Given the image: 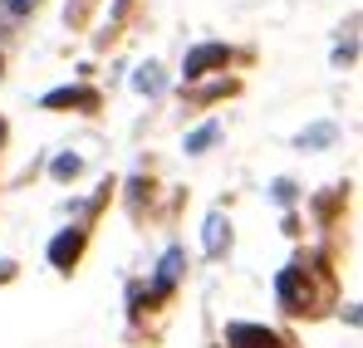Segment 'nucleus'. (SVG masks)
Masks as SVG:
<instances>
[{"label": "nucleus", "instance_id": "20e7f679", "mask_svg": "<svg viewBox=\"0 0 363 348\" xmlns=\"http://www.w3.org/2000/svg\"><path fill=\"white\" fill-rule=\"evenodd\" d=\"M79 255H84V231H79V226H74V231H60L50 240V265H55V270H74Z\"/></svg>", "mask_w": 363, "mask_h": 348}, {"label": "nucleus", "instance_id": "f257e3e1", "mask_svg": "<svg viewBox=\"0 0 363 348\" xmlns=\"http://www.w3.org/2000/svg\"><path fill=\"white\" fill-rule=\"evenodd\" d=\"M275 299H280L285 314H304V309H309V275H304V265H285V270H280Z\"/></svg>", "mask_w": 363, "mask_h": 348}, {"label": "nucleus", "instance_id": "ddd939ff", "mask_svg": "<svg viewBox=\"0 0 363 348\" xmlns=\"http://www.w3.org/2000/svg\"><path fill=\"white\" fill-rule=\"evenodd\" d=\"M0 147H5V118H0Z\"/></svg>", "mask_w": 363, "mask_h": 348}, {"label": "nucleus", "instance_id": "1a4fd4ad", "mask_svg": "<svg viewBox=\"0 0 363 348\" xmlns=\"http://www.w3.org/2000/svg\"><path fill=\"white\" fill-rule=\"evenodd\" d=\"M133 89H138V94H162V74H157V64H143V69L133 74Z\"/></svg>", "mask_w": 363, "mask_h": 348}, {"label": "nucleus", "instance_id": "f03ea898", "mask_svg": "<svg viewBox=\"0 0 363 348\" xmlns=\"http://www.w3.org/2000/svg\"><path fill=\"white\" fill-rule=\"evenodd\" d=\"M104 99H99V89H55V94H45L40 99V108H50V113H64V108H79V113H94Z\"/></svg>", "mask_w": 363, "mask_h": 348}, {"label": "nucleus", "instance_id": "f8f14e48", "mask_svg": "<svg viewBox=\"0 0 363 348\" xmlns=\"http://www.w3.org/2000/svg\"><path fill=\"white\" fill-rule=\"evenodd\" d=\"M25 5H35V0H10V10H25Z\"/></svg>", "mask_w": 363, "mask_h": 348}, {"label": "nucleus", "instance_id": "423d86ee", "mask_svg": "<svg viewBox=\"0 0 363 348\" xmlns=\"http://www.w3.org/2000/svg\"><path fill=\"white\" fill-rule=\"evenodd\" d=\"M177 275H182V250H167V255H162V265H157V285H152V294H167Z\"/></svg>", "mask_w": 363, "mask_h": 348}, {"label": "nucleus", "instance_id": "6e6552de", "mask_svg": "<svg viewBox=\"0 0 363 348\" xmlns=\"http://www.w3.org/2000/svg\"><path fill=\"white\" fill-rule=\"evenodd\" d=\"M334 137H339L334 123H314V128H304V133H300V147H324V142H334Z\"/></svg>", "mask_w": 363, "mask_h": 348}, {"label": "nucleus", "instance_id": "7ed1b4c3", "mask_svg": "<svg viewBox=\"0 0 363 348\" xmlns=\"http://www.w3.org/2000/svg\"><path fill=\"white\" fill-rule=\"evenodd\" d=\"M226 64H231V50H226V45H196V50L186 55V64H182V74H186V79H201V74L226 69Z\"/></svg>", "mask_w": 363, "mask_h": 348}, {"label": "nucleus", "instance_id": "39448f33", "mask_svg": "<svg viewBox=\"0 0 363 348\" xmlns=\"http://www.w3.org/2000/svg\"><path fill=\"white\" fill-rule=\"evenodd\" d=\"M226 348H280V339L265 324H231L226 329Z\"/></svg>", "mask_w": 363, "mask_h": 348}, {"label": "nucleus", "instance_id": "9b49d317", "mask_svg": "<svg viewBox=\"0 0 363 348\" xmlns=\"http://www.w3.org/2000/svg\"><path fill=\"white\" fill-rule=\"evenodd\" d=\"M79 167H84V162H79V157H74V152H64V157H55V162H50V172L60 176V181H69V176L79 172Z\"/></svg>", "mask_w": 363, "mask_h": 348}, {"label": "nucleus", "instance_id": "0eeeda50", "mask_svg": "<svg viewBox=\"0 0 363 348\" xmlns=\"http://www.w3.org/2000/svg\"><path fill=\"white\" fill-rule=\"evenodd\" d=\"M216 137H221V123H201L196 133H186V152H206Z\"/></svg>", "mask_w": 363, "mask_h": 348}, {"label": "nucleus", "instance_id": "4468645a", "mask_svg": "<svg viewBox=\"0 0 363 348\" xmlns=\"http://www.w3.org/2000/svg\"><path fill=\"white\" fill-rule=\"evenodd\" d=\"M0 74H5V59H0Z\"/></svg>", "mask_w": 363, "mask_h": 348}, {"label": "nucleus", "instance_id": "9d476101", "mask_svg": "<svg viewBox=\"0 0 363 348\" xmlns=\"http://www.w3.org/2000/svg\"><path fill=\"white\" fill-rule=\"evenodd\" d=\"M221 235H226V221L221 216H206V250L221 255Z\"/></svg>", "mask_w": 363, "mask_h": 348}]
</instances>
